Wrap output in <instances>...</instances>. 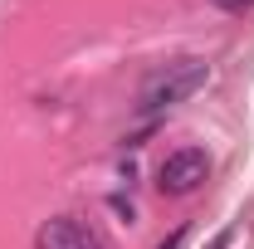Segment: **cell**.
<instances>
[{
    "instance_id": "1",
    "label": "cell",
    "mask_w": 254,
    "mask_h": 249,
    "mask_svg": "<svg viewBox=\"0 0 254 249\" xmlns=\"http://www.w3.org/2000/svg\"><path fill=\"white\" fill-rule=\"evenodd\" d=\"M205 78H210V63L205 59H176L166 63L161 73H152L147 83H142V113H161V108H171V103H186L190 93H200L205 88Z\"/></svg>"
},
{
    "instance_id": "2",
    "label": "cell",
    "mask_w": 254,
    "mask_h": 249,
    "mask_svg": "<svg viewBox=\"0 0 254 249\" xmlns=\"http://www.w3.org/2000/svg\"><path fill=\"white\" fill-rule=\"evenodd\" d=\"M205 176H210V156L200 147H181L157 166V190L161 195H190Z\"/></svg>"
},
{
    "instance_id": "3",
    "label": "cell",
    "mask_w": 254,
    "mask_h": 249,
    "mask_svg": "<svg viewBox=\"0 0 254 249\" xmlns=\"http://www.w3.org/2000/svg\"><path fill=\"white\" fill-rule=\"evenodd\" d=\"M34 249H108V240L98 235L93 225H83V220H73V215H59V220H49V225H39Z\"/></svg>"
},
{
    "instance_id": "4",
    "label": "cell",
    "mask_w": 254,
    "mask_h": 249,
    "mask_svg": "<svg viewBox=\"0 0 254 249\" xmlns=\"http://www.w3.org/2000/svg\"><path fill=\"white\" fill-rule=\"evenodd\" d=\"M220 10H245V5H254V0H215Z\"/></svg>"
},
{
    "instance_id": "5",
    "label": "cell",
    "mask_w": 254,
    "mask_h": 249,
    "mask_svg": "<svg viewBox=\"0 0 254 249\" xmlns=\"http://www.w3.org/2000/svg\"><path fill=\"white\" fill-rule=\"evenodd\" d=\"M181 240H186V230H176V235H171V240H166L161 249H181Z\"/></svg>"
},
{
    "instance_id": "6",
    "label": "cell",
    "mask_w": 254,
    "mask_h": 249,
    "mask_svg": "<svg viewBox=\"0 0 254 249\" xmlns=\"http://www.w3.org/2000/svg\"><path fill=\"white\" fill-rule=\"evenodd\" d=\"M225 245H230V230H220V235L210 240V249H225Z\"/></svg>"
}]
</instances>
